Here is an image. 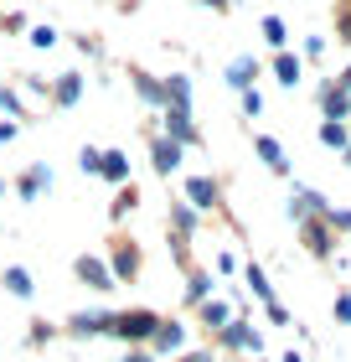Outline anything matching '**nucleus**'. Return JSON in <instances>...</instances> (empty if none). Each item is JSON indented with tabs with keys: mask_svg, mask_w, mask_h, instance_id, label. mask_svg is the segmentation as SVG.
I'll use <instances>...</instances> for the list:
<instances>
[{
	"mask_svg": "<svg viewBox=\"0 0 351 362\" xmlns=\"http://www.w3.org/2000/svg\"><path fill=\"white\" fill-rule=\"evenodd\" d=\"M160 316H150V310H124V316H109V332L114 337H129V341H150L155 337Z\"/></svg>",
	"mask_w": 351,
	"mask_h": 362,
	"instance_id": "1",
	"label": "nucleus"
},
{
	"mask_svg": "<svg viewBox=\"0 0 351 362\" xmlns=\"http://www.w3.org/2000/svg\"><path fill=\"white\" fill-rule=\"evenodd\" d=\"M119 279H135V269H140V249L129 238H114V264H109Z\"/></svg>",
	"mask_w": 351,
	"mask_h": 362,
	"instance_id": "2",
	"label": "nucleus"
},
{
	"mask_svg": "<svg viewBox=\"0 0 351 362\" xmlns=\"http://www.w3.org/2000/svg\"><path fill=\"white\" fill-rule=\"evenodd\" d=\"M78 279H83L88 290H109V285H114V269L98 264V259H78Z\"/></svg>",
	"mask_w": 351,
	"mask_h": 362,
	"instance_id": "3",
	"label": "nucleus"
},
{
	"mask_svg": "<svg viewBox=\"0 0 351 362\" xmlns=\"http://www.w3.org/2000/svg\"><path fill=\"white\" fill-rule=\"evenodd\" d=\"M222 341H227V347H238V352H258V332H248L243 321H227L222 326Z\"/></svg>",
	"mask_w": 351,
	"mask_h": 362,
	"instance_id": "4",
	"label": "nucleus"
},
{
	"mask_svg": "<svg viewBox=\"0 0 351 362\" xmlns=\"http://www.w3.org/2000/svg\"><path fill=\"white\" fill-rule=\"evenodd\" d=\"M321 104H326V119H346L351 114V93L346 88H321Z\"/></svg>",
	"mask_w": 351,
	"mask_h": 362,
	"instance_id": "5",
	"label": "nucleus"
},
{
	"mask_svg": "<svg viewBox=\"0 0 351 362\" xmlns=\"http://www.w3.org/2000/svg\"><path fill=\"white\" fill-rule=\"evenodd\" d=\"M254 78H258V62H254V57H238V62L227 68V83H232V88H243V93L254 88Z\"/></svg>",
	"mask_w": 351,
	"mask_h": 362,
	"instance_id": "6",
	"label": "nucleus"
},
{
	"mask_svg": "<svg viewBox=\"0 0 351 362\" xmlns=\"http://www.w3.org/2000/svg\"><path fill=\"white\" fill-rule=\"evenodd\" d=\"M186 197H191L196 207H217V181H207V176L186 181Z\"/></svg>",
	"mask_w": 351,
	"mask_h": 362,
	"instance_id": "7",
	"label": "nucleus"
},
{
	"mask_svg": "<svg viewBox=\"0 0 351 362\" xmlns=\"http://www.w3.org/2000/svg\"><path fill=\"white\" fill-rule=\"evenodd\" d=\"M305 249L310 254H331V223H305Z\"/></svg>",
	"mask_w": 351,
	"mask_h": 362,
	"instance_id": "8",
	"label": "nucleus"
},
{
	"mask_svg": "<svg viewBox=\"0 0 351 362\" xmlns=\"http://www.w3.org/2000/svg\"><path fill=\"white\" fill-rule=\"evenodd\" d=\"M150 341H155L160 352H176V347H181L186 337H181V326H176V321H160V326H155V337H150Z\"/></svg>",
	"mask_w": 351,
	"mask_h": 362,
	"instance_id": "9",
	"label": "nucleus"
},
{
	"mask_svg": "<svg viewBox=\"0 0 351 362\" xmlns=\"http://www.w3.org/2000/svg\"><path fill=\"white\" fill-rule=\"evenodd\" d=\"M258 156H263V166H269V171H284V166H290V160H284V145L269 140V135H258Z\"/></svg>",
	"mask_w": 351,
	"mask_h": 362,
	"instance_id": "10",
	"label": "nucleus"
},
{
	"mask_svg": "<svg viewBox=\"0 0 351 362\" xmlns=\"http://www.w3.org/2000/svg\"><path fill=\"white\" fill-rule=\"evenodd\" d=\"M274 73H279V83H284V88H295V83H299V57L279 52V57H274Z\"/></svg>",
	"mask_w": 351,
	"mask_h": 362,
	"instance_id": "11",
	"label": "nucleus"
},
{
	"mask_svg": "<svg viewBox=\"0 0 351 362\" xmlns=\"http://www.w3.org/2000/svg\"><path fill=\"white\" fill-rule=\"evenodd\" d=\"M98 171H104L109 181H124L129 166H124V156H119V151H98Z\"/></svg>",
	"mask_w": 351,
	"mask_h": 362,
	"instance_id": "12",
	"label": "nucleus"
},
{
	"mask_svg": "<svg viewBox=\"0 0 351 362\" xmlns=\"http://www.w3.org/2000/svg\"><path fill=\"white\" fill-rule=\"evenodd\" d=\"M321 140H326V145H336V151H346V145H351V135H346V124H341V119H326V124H321Z\"/></svg>",
	"mask_w": 351,
	"mask_h": 362,
	"instance_id": "13",
	"label": "nucleus"
},
{
	"mask_svg": "<svg viewBox=\"0 0 351 362\" xmlns=\"http://www.w3.org/2000/svg\"><path fill=\"white\" fill-rule=\"evenodd\" d=\"M176 160H181V145L155 140V166H160V171H176Z\"/></svg>",
	"mask_w": 351,
	"mask_h": 362,
	"instance_id": "14",
	"label": "nucleus"
},
{
	"mask_svg": "<svg viewBox=\"0 0 351 362\" xmlns=\"http://www.w3.org/2000/svg\"><path fill=\"white\" fill-rule=\"evenodd\" d=\"M263 42H269V47H284V42H290V31H284L279 16H263Z\"/></svg>",
	"mask_w": 351,
	"mask_h": 362,
	"instance_id": "15",
	"label": "nucleus"
},
{
	"mask_svg": "<svg viewBox=\"0 0 351 362\" xmlns=\"http://www.w3.org/2000/svg\"><path fill=\"white\" fill-rule=\"evenodd\" d=\"M6 290L11 295H31V274L26 269H6Z\"/></svg>",
	"mask_w": 351,
	"mask_h": 362,
	"instance_id": "16",
	"label": "nucleus"
},
{
	"mask_svg": "<svg viewBox=\"0 0 351 362\" xmlns=\"http://www.w3.org/2000/svg\"><path fill=\"white\" fill-rule=\"evenodd\" d=\"M202 321H207V326H227L232 316H227V305H217V300H202Z\"/></svg>",
	"mask_w": 351,
	"mask_h": 362,
	"instance_id": "17",
	"label": "nucleus"
},
{
	"mask_svg": "<svg viewBox=\"0 0 351 362\" xmlns=\"http://www.w3.org/2000/svg\"><path fill=\"white\" fill-rule=\"evenodd\" d=\"M78 93H83L78 73H68V78H62V83H57V98H62V104H78Z\"/></svg>",
	"mask_w": 351,
	"mask_h": 362,
	"instance_id": "18",
	"label": "nucleus"
},
{
	"mask_svg": "<svg viewBox=\"0 0 351 362\" xmlns=\"http://www.w3.org/2000/svg\"><path fill=\"white\" fill-rule=\"evenodd\" d=\"M248 285H254L258 300H274V295H269V279H263V269H258V264H248Z\"/></svg>",
	"mask_w": 351,
	"mask_h": 362,
	"instance_id": "19",
	"label": "nucleus"
},
{
	"mask_svg": "<svg viewBox=\"0 0 351 362\" xmlns=\"http://www.w3.org/2000/svg\"><path fill=\"white\" fill-rule=\"evenodd\" d=\"M207 290H212V279L196 274V279H191V300H207Z\"/></svg>",
	"mask_w": 351,
	"mask_h": 362,
	"instance_id": "20",
	"label": "nucleus"
},
{
	"mask_svg": "<svg viewBox=\"0 0 351 362\" xmlns=\"http://www.w3.org/2000/svg\"><path fill=\"white\" fill-rule=\"evenodd\" d=\"M336 321L351 326V295H336Z\"/></svg>",
	"mask_w": 351,
	"mask_h": 362,
	"instance_id": "21",
	"label": "nucleus"
},
{
	"mask_svg": "<svg viewBox=\"0 0 351 362\" xmlns=\"http://www.w3.org/2000/svg\"><path fill=\"white\" fill-rule=\"evenodd\" d=\"M341 42H351V11L341 16Z\"/></svg>",
	"mask_w": 351,
	"mask_h": 362,
	"instance_id": "22",
	"label": "nucleus"
},
{
	"mask_svg": "<svg viewBox=\"0 0 351 362\" xmlns=\"http://www.w3.org/2000/svg\"><path fill=\"white\" fill-rule=\"evenodd\" d=\"M181 362H212V357L207 352H191V357H181Z\"/></svg>",
	"mask_w": 351,
	"mask_h": 362,
	"instance_id": "23",
	"label": "nucleus"
},
{
	"mask_svg": "<svg viewBox=\"0 0 351 362\" xmlns=\"http://www.w3.org/2000/svg\"><path fill=\"white\" fill-rule=\"evenodd\" d=\"M124 362H150V352H129V357H124Z\"/></svg>",
	"mask_w": 351,
	"mask_h": 362,
	"instance_id": "24",
	"label": "nucleus"
},
{
	"mask_svg": "<svg viewBox=\"0 0 351 362\" xmlns=\"http://www.w3.org/2000/svg\"><path fill=\"white\" fill-rule=\"evenodd\" d=\"M336 88H346V93H351V68H346V73H341V83H336Z\"/></svg>",
	"mask_w": 351,
	"mask_h": 362,
	"instance_id": "25",
	"label": "nucleus"
},
{
	"mask_svg": "<svg viewBox=\"0 0 351 362\" xmlns=\"http://www.w3.org/2000/svg\"><path fill=\"white\" fill-rule=\"evenodd\" d=\"M284 362H305V357H299V352H290V357H284Z\"/></svg>",
	"mask_w": 351,
	"mask_h": 362,
	"instance_id": "26",
	"label": "nucleus"
},
{
	"mask_svg": "<svg viewBox=\"0 0 351 362\" xmlns=\"http://www.w3.org/2000/svg\"><path fill=\"white\" fill-rule=\"evenodd\" d=\"M346 166H351V145H346Z\"/></svg>",
	"mask_w": 351,
	"mask_h": 362,
	"instance_id": "27",
	"label": "nucleus"
}]
</instances>
